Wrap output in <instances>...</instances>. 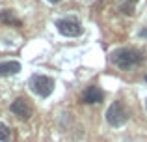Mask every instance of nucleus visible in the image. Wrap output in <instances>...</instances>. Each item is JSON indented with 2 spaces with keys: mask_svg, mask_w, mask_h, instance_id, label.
<instances>
[{
  "mask_svg": "<svg viewBox=\"0 0 147 142\" xmlns=\"http://www.w3.org/2000/svg\"><path fill=\"white\" fill-rule=\"evenodd\" d=\"M110 62L119 69H130L142 62V54L134 49H117L110 54Z\"/></svg>",
  "mask_w": 147,
  "mask_h": 142,
  "instance_id": "1",
  "label": "nucleus"
},
{
  "mask_svg": "<svg viewBox=\"0 0 147 142\" xmlns=\"http://www.w3.org/2000/svg\"><path fill=\"white\" fill-rule=\"evenodd\" d=\"M129 120V112H127L125 105L121 101H114L106 110V122L112 127H121L125 122Z\"/></svg>",
  "mask_w": 147,
  "mask_h": 142,
  "instance_id": "2",
  "label": "nucleus"
},
{
  "mask_svg": "<svg viewBox=\"0 0 147 142\" xmlns=\"http://www.w3.org/2000/svg\"><path fill=\"white\" fill-rule=\"evenodd\" d=\"M30 90L41 97H49L54 90V80L47 75H32L30 77Z\"/></svg>",
  "mask_w": 147,
  "mask_h": 142,
  "instance_id": "3",
  "label": "nucleus"
},
{
  "mask_svg": "<svg viewBox=\"0 0 147 142\" xmlns=\"http://www.w3.org/2000/svg\"><path fill=\"white\" fill-rule=\"evenodd\" d=\"M58 30H60V34H63V36L67 37H75V36H80L82 34V26H80L78 21H73V19H61V21L56 22Z\"/></svg>",
  "mask_w": 147,
  "mask_h": 142,
  "instance_id": "4",
  "label": "nucleus"
},
{
  "mask_svg": "<svg viewBox=\"0 0 147 142\" xmlns=\"http://www.w3.org/2000/svg\"><path fill=\"white\" fill-rule=\"evenodd\" d=\"M9 110L15 114V116H19L21 120H28V118L32 116V105H30L24 97L15 99V101L9 105Z\"/></svg>",
  "mask_w": 147,
  "mask_h": 142,
  "instance_id": "5",
  "label": "nucleus"
},
{
  "mask_svg": "<svg viewBox=\"0 0 147 142\" xmlns=\"http://www.w3.org/2000/svg\"><path fill=\"white\" fill-rule=\"evenodd\" d=\"M80 99H82V103H86V105H99L104 99V92L100 90L99 86H88L86 90L82 92Z\"/></svg>",
  "mask_w": 147,
  "mask_h": 142,
  "instance_id": "6",
  "label": "nucleus"
},
{
  "mask_svg": "<svg viewBox=\"0 0 147 142\" xmlns=\"http://www.w3.org/2000/svg\"><path fill=\"white\" fill-rule=\"evenodd\" d=\"M19 71H21V64L15 62V60L0 64V77H11V75H15V73H19Z\"/></svg>",
  "mask_w": 147,
  "mask_h": 142,
  "instance_id": "7",
  "label": "nucleus"
},
{
  "mask_svg": "<svg viewBox=\"0 0 147 142\" xmlns=\"http://www.w3.org/2000/svg\"><path fill=\"white\" fill-rule=\"evenodd\" d=\"M0 21H2L4 24H7V26H21V21L13 15V11H11V10L0 11Z\"/></svg>",
  "mask_w": 147,
  "mask_h": 142,
  "instance_id": "8",
  "label": "nucleus"
},
{
  "mask_svg": "<svg viewBox=\"0 0 147 142\" xmlns=\"http://www.w3.org/2000/svg\"><path fill=\"white\" fill-rule=\"evenodd\" d=\"M136 4H138V0H123L119 4V11L123 15H132L136 11Z\"/></svg>",
  "mask_w": 147,
  "mask_h": 142,
  "instance_id": "9",
  "label": "nucleus"
},
{
  "mask_svg": "<svg viewBox=\"0 0 147 142\" xmlns=\"http://www.w3.org/2000/svg\"><path fill=\"white\" fill-rule=\"evenodd\" d=\"M9 137H11L9 127H7L6 124H2V122H0V142H7V140H9Z\"/></svg>",
  "mask_w": 147,
  "mask_h": 142,
  "instance_id": "10",
  "label": "nucleus"
},
{
  "mask_svg": "<svg viewBox=\"0 0 147 142\" xmlns=\"http://www.w3.org/2000/svg\"><path fill=\"white\" fill-rule=\"evenodd\" d=\"M50 4H58V2H61V0H49Z\"/></svg>",
  "mask_w": 147,
  "mask_h": 142,
  "instance_id": "11",
  "label": "nucleus"
},
{
  "mask_svg": "<svg viewBox=\"0 0 147 142\" xmlns=\"http://www.w3.org/2000/svg\"><path fill=\"white\" fill-rule=\"evenodd\" d=\"M145 110H147V101H145Z\"/></svg>",
  "mask_w": 147,
  "mask_h": 142,
  "instance_id": "12",
  "label": "nucleus"
},
{
  "mask_svg": "<svg viewBox=\"0 0 147 142\" xmlns=\"http://www.w3.org/2000/svg\"><path fill=\"white\" fill-rule=\"evenodd\" d=\"M145 80H147V75H145Z\"/></svg>",
  "mask_w": 147,
  "mask_h": 142,
  "instance_id": "13",
  "label": "nucleus"
}]
</instances>
